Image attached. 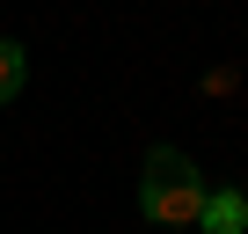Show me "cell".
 <instances>
[{"label": "cell", "mask_w": 248, "mask_h": 234, "mask_svg": "<svg viewBox=\"0 0 248 234\" xmlns=\"http://www.w3.org/2000/svg\"><path fill=\"white\" fill-rule=\"evenodd\" d=\"M139 205H146V219H161V227H197V212H204V176L190 168V154L154 147V154H146Z\"/></svg>", "instance_id": "obj_1"}, {"label": "cell", "mask_w": 248, "mask_h": 234, "mask_svg": "<svg viewBox=\"0 0 248 234\" xmlns=\"http://www.w3.org/2000/svg\"><path fill=\"white\" fill-rule=\"evenodd\" d=\"M212 234H248V198L241 190H204V212H197Z\"/></svg>", "instance_id": "obj_2"}, {"label": "cell", "mask_w": 248, "mask_h": 234, "mask_svg": "<svg viewBox=\"0 0 248 234\" xmlns=\"http://www.w3.org/2000/svg\"><path fill=\"white\" fill-rule=\"evenodd\" d=\"M22 88V44H8V37H0V102H8Z\"/></svg>", "instance_id": "obj_3"}]
</instances>
